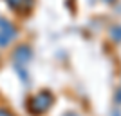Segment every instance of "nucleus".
Wrapping results in <instances>:
<instances>
[{"label": "nucleus", "instance_id": "1", "mask_svg": "<svg viewBox=\"0 0 121 116\" xmlns=\"http://www.w3.org/2000/svg\"><path fill=\"white\" fill-rule=\"evenodd\" d=\"M54 105V94L47 89L38 91L36 94H33L25 103V109L31 116H42Z\"/></svg>", "mask_w": 121, "mask_h": 116}, {"label": "nucleus", "instance_id": "2", "mask_svg": "<svg viewBox=\"0 0 121 116\" xmlns=\"http://www.w3.org/2000/svg\"><path fill=\"white\" fill-rule=\"evenodd\" d=\"M16 36H18L16 25L11 20L0 16V47H7L13 40H16Z\"/></svg>", "mask_w": 121, "mask_h": 116}, {"label": "nucleus", "instance_id": "3", "mask_svg": "<svg viewBox=\"0 0 121 116\" xmlns=\"http://www.w3.org/2000/svg\"><path fill=\"white\" fill-rule=\"evenodd\" d=\"M31 56H33V49H31L27 44H20V46H16L11 53V60L13 64L18 67H24L27 65V62L31 60Z\"/></svg>", "mask_w": 121, "mask_h": 116}, {"label": "nucleus", "instance_id": "4", "mask_svg": "<svg viewBox=\"0 0 121 116\" xmlns=\"http://www.w3.org/2000/svg\"><path fill=\"white\" fill-rule=\"evenodd\" d=\"M4 2L11 11H15L18 15H27L35 5V0H4Z\"/></svg>", "mask_w": 121, "mask_h": 116}, {"label": "nucleus", "instance_id": "5", "mask_svg": "<svg viewBox=\"0 0 121 116\" xmlns=\"http://www.w3.org/2000/svg\"><path fill=\"white\" fill-rule=\"evenodd\" d=\"M110 38L114 42H121V25H114L110 29Z\"/></svg>", "mask_w": 121, "mask_h": 116}, {"label": "nucleus", "instance_id": "6", "mask_svg": "<svg viewBox=\"0 0 121 116\" xmlns=\"http://www.w3.org/2000/svg\"><path fill=\"white\" fill-rule=\"evenodd\" d=\"M0 116H15L9 109H5V107H0Z\"/></svg>", "mask_w": 121, "mask_h": 116}, {"label": "nucleus", "instance_id": "7", "mask_svg": "<svg viewBox=\"0 0 121 116\" xmlns=\"http://www.w3.org/2000/svg\"><path fill=\"white\" fill-rule=\"evenodd\" d=\"M116 100H117V103H121V89L116 93Z\"/></svg>", "mask_w": 121, "mask_h": 116}, {"label": "nucleus", "instance_id": "8", "mask_svg": "<svg viewBox=\"0 0 121 116\" xmlns=\"http://www.w3.org/2000/svg\"><path fill=\"white\" fill-rule=\"evenodd\" d=\"M63 116H78V114H76V112H65Z\"/></svg>", "mask_w": 121, "mask_h": 116}, {"label": "nucleus", "instance_id": "9", "mask_svg": "<svg viewBox=\"0 0 121 116\" xmlns=\"http://www.w3.org/2000/svg\"><path fill=\"white\" fill-rule=\"evenodd\" d=\"M103 2H107V4H112V2H116V0H103Z\"/></svg>", "mask_w": 121, "mask_h": 116}]
</instances>
